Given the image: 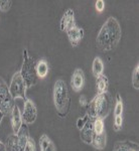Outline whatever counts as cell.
Segmentation results:
<instances>
[{
    "instance_id": "cell-33",
    "label": "cell",
    "mask_w": 139,
    "mask_h": 151,
    "mask_svg": "<svg viewBox=\"0 0 139 151\" xmlns=\"http://www.w3.org/2000/svg\"><path fill=\"white\" fill-rule=\"evenodd\" d=\"M1 81H2V79H1V78H0V84H1Z\"/></svg>"
},
{
    "instance_id": "cell-22",
    "label": "cell",
    "mask_w": 139,
    "mask_h": 151,
    "mask_svg": "<svg viewBox=\"0 0 139 151\" xmlns=\"http://www.w3.org/2000/svg\"><path fill=\"white\" fill-rule=\"evenodd\" d=\"M130 146V141H119L116 142L113 151H128Z\"/></svg>"
},
{
    "instance_id": "cell-13",
    "label": "cell",
    "mask_w": 139,
    "mask_h": 151,
    "mask_svg": "<svg viewBox=\"0 0 139 151\" xmlns=\"http://www.w3.org/2000/svg\"><path fill=\"white\" fill-rule=\"evenodd\" d=\"M16 135H17V138H18V143H19L20 150L23 151L24 147L26 146V143H27V141H28V138L30 137V136H29V133H28L27 124L23 123Z\"/></svg>"
},
{
    "instance_id": "cell-31",
    "label": "cell",
    "mask_w": 139,
    "mask_h": 151,
    "mask_svg": "<svg viewBox=\"0 0 139 151\" xmlns=\"http://www.w3.org/2000/svg\"><path fill=\"white\" fill-rule=\"evenodd\" d=\"M0 151H6L5 145H4V143H2V142H0Z\"/></svg>"
},
{
    "instance_id": "cell-8",
    "label": "cell",
    "mask_w": 139,
    "mask_h": 151,
    "mask_svg": "<svg viewBox=\"0 0 139 151\" xmlns=\"http://www.w3.org/2000/svg\"><path fill=\"white\" fill-rule=\"evenodd\" d=\"M75 26H77L76 25L75 12L73 9H68L64 13L62 19H60V30L67 32V31H69L70 29H72Z\"/></svg>"
},
{
    "instance_id": "cell-17",
    "label": "cell",
    "mask_w": 139,
    "mask_h": 151,
    "mask_svg": "<svg viewBox=\"0 0 139 151\" xmlns=\"http://www.w3.org/2000/svg\"><path fill=\"white\" fill-rule=\"evenodd\" d=\"M97 86V94H104L108 92V87H109V81L108 78L106 77L104 74L100 77L97 78L96 82Z\"/></svg>"
},
{
    "instance_id": "cell-5",
    "label": "cell",
    "mask_w": 139,
    "mask_h": 151,
    "mask_svg": "<svg viewBox=\"0 0 139 151\" xmlns=\"http://www.w3.org/2000/svg\"><path fill=\"white\" fill-rule=\"evenodd\" d=\"M26 89H27V86H26L23 78L21 77L20 73H15L12 77L10 85L8 87L9 93L12 96V98L14 100L17 98L25 100Z\"/></svg>"
},
{
    "instance_id": "cell-30",
    "label": "cell",
    "mask_w": 139,
    "mask_h": 151,
    "mask_svg": "<svg viewBox=\"0 0 139 151\" xmlns=\"http://www.w3.org/2000/svg\"><path fill=\"white\" fill-rule=\"evenodd\" d=\"M128 151H138V144L130 141V146H129Z\"/></svg>"
},
{
    "instance_id": "cell-2",
    "label": "cell",
    "mask_w": 139,
    "mask_h": 151,
    "mask_svg": "<svg viewBox=\"0 0 139 151\" xmlns=\"http://www.w3.org/2000/svg\"><path fill=\"white\" fill-rule=\"evenodd\" d=\"M113 106V99L107 92L104 94H97L96 97L87 105V115L91 118L105 119L109 115Z\"/></svg>"
},
{
    "instance_id": "cell-12",
    "label": "cell",
    "mask_w": 139,
    "mask_h": 151,
    "mask_svg": "<svg viewBox=\"0 0 139 151\" xmlns=\"http://www.w3.org/2000/svg\"><path fill=\"white\" fill-rule=\"evenodd\" d=\"M67 35H68V38H69L71 45H72L73 47H77L82 41L83 38H84L85 31L82 27L75 26V27H73L72 29H70L69 31H67Z\"/></svg>"
},
{
    "instance_id": "cell-4",
    "label": "cell",
    "mask_w": 139,
    "mask_h": 151,
    "mask_svg": "<svg viewBox=\"0 0 139 151\" xmlns=\"http://www.w3.org/2000/svg\"><path fill=\"white\" fill-rule=\"evenodd\" d=\"M20 75L23 78L27 88L33 87L37 83V75H36V63L35 58L29 55L27 50H23V62L21 65Z\"/></svg>"
},
{
    "instance_id": "cell-18",
    "label": "cell",
    "mask_w": 139,
    "mask_h": 151,
    "mask_svg": "<svg viewBox=\"0 0 139 151\" xmlns=\"http://www.w3.org/2000/svg\"><path fill=\"white\" fill-rule=\"evenodd\" d=\"M106 142H107V137H106V132L101 134V135H93V139H92V143L93 147L96 148L98 150H103L106 146Z\"/></svg>"
},
{
    "instance_id": "cell-29",
    "label": "cell",
    "mask_w": 139,
    "mask_h": 151,
    "mask_svg": "<svg viewBox=\"0 0 139 151\" xmlns=\"http://www.w3.org/2000/svg\"><path fill=\"white\" fill-rule=\"evenodd\" d=\"M79 102H80V105H81L82 107H87L88 103H89V102H88L87 97L84 96V95H82V96L79 98Z\"/></svg>"
},
{
    "instance_id": "cell-6",
    "label": "cell",
    "mask_w": 139,
    "mask_h": 151,
    "mask_svg": "<svg viewBox=\"0 0 139 151\" xmlns=\"http://www.w3.org/2000/svg\"><path fill=\"white\" fill-rule=\"evenodd\" d=\"M15 106V102L9 93V90L5 82L2 80L0 84V111L4 115H10L12 109Z\"/></svg>"
},
{
    "instance_id": "cell-9",
    "label": "cell",
    "mask_w": 139,
    "mask_h": 151,
    "mask_svg": "<svg viewBox=\"0 0 139 151\" xmlns=\"http://www.w3.org/2000/svg\"><path fill=\"white\" fill-rule=\"evenodd\" d=\"M94 119L90 117L89 120L87 121V123L85 124V126L80 130V136L81 139L84 143L86 144H91L93 135H94V129H93V124H94Z\"/></svg>"
},
{
    "instance_id": "cell-19",
    "label": "cell",
    "mask_w": 139,
    "mask_h": 151,
    "mask_svg": "<svg viewBox=\"0 0 139 151\" xmlns=\"http://www.w3.org/2000/svg\"><path fill=\"white\" fill-rule=\"evenodd\" d=\"M92 72H93V75H94V77L96 78V79L98 77H100V76L103 75V72H104V63H103V60H102L99 57L95 58L94 60H93Z\"/></svg>"
},
{
    "instance_id": "cell-24",
    "label": "cell",
    "mask_w": 139,
    "mask_h": 151,
    "mask_svg": "<svg viewBox=\"0 0 139 151\" xmlns=\"http://www.w3.org/2000/svg\"><path fill=\"white\" fill-rule=\"evenodd\" d=\"M122 125H123V115L115 116V118H114V130L115 131L121 130Z\"/></svg>"
},
{
    "instance_id": "cell-32",
    "label": "cell",
    "mask_w": 139,
    "mask_h": 151,
    "mask_svg": "<svg viewBox=\"0 0 139 151\" xmlns=\"http://www.w3.org/2000/svg\"><path fill=\"white\" fill-rule=\"evenodd\" d=\"M3 117H4V114L2 113L1 111H0V123H1V121H2V119H3Z\"/></svg>"
},
{
    "instance_id": "cell-27",
    "label": "cell",
    "mask_w": 139,
    "mask_h": 151,
    "mask_svg": "<svg viewBox=\"0 0 139 151\" xmlns=\"http://www.w3.org/2000/svg\"><path fill=\"white\" fill-rule=\"evenodd\" d=\"M89 118H90V116H88L87 114L85 115L83 118H79L78 119V121H77V127L79 130H81V129L84 127L85 126V124L87 123V121L89 120Z\"/></svg>"
},
{
    "instance_id": "cell-14",
    "label": "cell",
    "mask_w": 139,
    "mask_h": 151,
    "mask_svg": "<svg viewBox=\"0 0 139 151\" xmlns=\"http://www.w3.org/2000/svg\"><path fill=\"white\" fill-rule=\"evenodd\" d=\"M40 151H57V147H55V143L46 134H43V135L40 136Z\"/></svg>"
},
{
    "instance_id": "cell-1",
    "label": "cell",
    "mask_w": 139,
    "mask_h": 151,
    "mask_svg": "<svg viewBox=\"0 0 139 151\" xmlns=\"http://www.w3.org/2000/svg\"><path fill=\"white\" fill-rule=\"evenodd\" d=\"M122 36L120 23L115 17H109L100 29L96 43L102 52H109L118 45Z\"/></svg>"
},
{
    "instance_id": "cell-25",
    "label": "cell",
    "mask_w": 139,
    "mask_h": 151,
    "mask_svg": "<svg viewBox=\"0 0 139 151\" xmlns=\"http://www.w3.org/2000/svg\"><path fill=\"white\" fill-rule=\"evenodd\" d=\"M12 1L10 0H0V10L6 12L10 9Z\"/></svg>"
},
{
    "instance_id": "cell-21",
    "label": "cell",
    "mask_w": 139,
    "mask_h": 151,
    "mask_svg": "<svg viewBox=\"0 0 139 151\" xmlns=\"http://www.w3.org/2000/svg\"><path fill=\"white\" fill-rule=\"evenodd\" d=\"M123 110H124V106H123V101L122 98L119 94L116 95V103L115 107H114V116H120L123 115Z\"/></svg>"
},
{
    "instance_id": "cell-20",
    "label": "cell",
    "mask_w": 139,
    "mask_h": 151,
    "mask_svg": "<svg viewBox=\"0 0 139 151\" xmlns=\"http://www.w3.org/2000/svg\"><path fill=\"white\" fill-rule=\"evenodd\" d=\"M93 129H94L95 135H101V134L105 133L104 119L95 118L94 119V124H93Z\"/></svg>"
},
{
    "instance_id": "cell-15",
    "label": "cell",
    "mask_w": 139,
    "mask_h": 151,
    "mask_svg": "<svg viewBox=\"0 0 139 151\" xmlns=\"http://www.w3.org/2000/svg\"><path fill=\"white\" fill-rule=\"evenodd\" d=\"M50 72V67H48V60L45 58H41L36 63V75L40 79H45Z\"/></svg>"
},
{
    "instance_id": "cell-28",
    "label": "cell",
    "mask_w": 139,
    "mask_h": 151,
    "mask_svg": "<svg viewBox=\"0 0 139 151\" xmlns=\"http://www.w3.org/2000/svg\"><path fill=\"white\" fill-rule=\"evenodd\" d=\"M95 7H96V10L98 12H103L105 9V2L103 0H97L96 3H95Z\"/></svg>"
},
{
    "instance_id": "cell-16",
    "label": "cell",
    "mask_w": 139,
    "mask_h": 151,
    "mask_svg": "<svg viewBox=\"0 0 139 151\" xmlns=\"http://www.w3.org/2000/svg\"><path fill=\"white\" fill-rule=\"evenodd\" d=\"M4 145H5L6 151H21L20 147H19L17 135L14 133L7 137L6 142L4 143Z\"/></svg>"
},
{
    "instance_id": "cell-10",
    "label": "cell",
    "mask_w": 139,
    "mask_h": 151,
    "mask_svg": "<svg viewBox=\"0 0 139 151\" xmlns=\"http://www.w3.org/2000/svg\"><path fill=\"white\" fill-rule=\"evenodd\" d=\"M71 85L75 92H80L83 90L85 86V75L83 70L76 69L73 73L72 80H71Z\"/></svg>"
},
{
    "instance_id": "cell-7",
    "label": "cell",
    "mask_w": 139,
    "mask_h": 151,
    "mask_svg": "<svg viewBox=\"0 0 139 151\" xmlns=\"http://www.w3.org/2000/svg\"><path fill=\"white\" fill-rule=\"evenodd\" d=\"M22 121L24 124H32L35 122L37 118V110L35 103L31 100L25 99L23 105V109L21 111Z\"/></svg>"
},
{
    "instance_id": "cell-3",
    "label": "cell",
    "mask_w": 139,
    "mask_h": 151,
    "mask_svg": "<svg viewBox=\"0 0 139 151\" xmlns=\"http://www.w3.org/2000/svg\"><path fill=\"white\" fill-rule=\"evenodd\" d=\"M53 104L60 118H66L69 114L71 100L69 89L64 80H58L53 87Z\"/></svg>"
},
{
    "instance_id": "cell-11",
    "label": "cell",
    "mask_w": 139,
    "mask_h": 151,
    "mask_svg": "<svg viewBox=\"0 0 139 151\" xmlns=\"http://www.w3.org/2000/svg\"><path fill=\"white\" fill-rule=\"evenodd\" d=\"M10 119H11V126L12 130H13L14 134H17L19 129L22 126L23 121H22V116H21V111L19 110L18 106L15 104V106L13 107L11 113H10Z\"/></svg>"
},
{
    "instance_id": "cell-23",
    "label": "cell",
    "mask_w": 139,
    "mask_h": 151,
    "mask_svg": "<svg viewBox=\"0 0 139 151\" xmlns=\"http://www.w3.org/2000/svg\"><path fill=\"white\" fill-rule=\"evenodd\" d=\"M139 65L137 64L135 68L133 70V73H132V85H133V88L136 90L139 89Z\"/></svg>"
},
{
    "instance_id": "cell-26",
    "label": "cell",
    "mask_w": 139,
    "mask_h": 151,
    "mask_svg": "<svg viewBox=\"0 0 139 151\" xmlns=\"http://www.w3.org/2000/svg\"><path fill=\"white\" fill-rule=\"evenodd\" d=\"M23 151H36V145L35 139H32L31 137L28 138V141L26 143V146L24 147Z\"/></svg>"
}]
</instances>
